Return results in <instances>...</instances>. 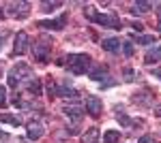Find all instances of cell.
I'll return each mask as SVG.
<instances>
[{
  "mask_svg": "<svg viewBox=\"0 0 161 143\" xmlns=\"http://www.w3.org/2000/svg\"><path fill=\"white\" fill-rule=\"evenodd\" d=\"M86 17L90 22H95V24L103 26V28H114V30H120L123 24H120V19L116 17V15H103V13H95L92 7H86Z\"/></svg>",
  "mask_w": 161,
  "mask_h": 143,
  "instance_id": "obj_1",
  "label": "cell"
},
{
  "mask_svg": "<svg viewBox=\"0 0 161 143\" xmlns=\"http://www.w3.org/2000/svg\"><path fill=\"white\" fill-rule=\"evenodd\" d=\"M52 38L47 36H39L37 41L32 43V56L37 60L39 64H45V62H50V56H52Z\"/></svg>",
  "mask_w": 161,
  "mask_h": 143,
  "instance_id": "obj_2",
  "label": "cell"
},
{
  "mask_svg": "<svg viewBox=\"0 0 161 143\" xmlns=\"http://www.w3.org/2000/svg\"><path fill=\"white\" fill-rule=\"evenodd\" d=\"M67 69H69V73H73V75H84L90 69V56H86V54H69Z\"/></svg>",
  "mask_w": 161,
  "mask_h": 143,
  "instance_id": "obj_3",
  "label": "cell"
},
{
  "mask_svg": "<svg viewBox=\"0 0 161 143\" xmlns=\"http://www.w3.org/2000/svg\"><path fill=\"white\" fill-rule=\"evenodd\" d=\"M30 77H32L30 66L24 64V62H19L17 66H13L11 71H9V88H17L24 79H30Z\"/></svg>",
  "mask_w": 161,
  "mask_h": 143,
  "instance_id": "obj_4",
  "label": "cell"
},
{
  "mask_svg": "<svg viewBox=\"0 0 161 143\" xmlns=\"http://www.w3.org/2000/svg\"><path fill=\"white\" fill-rule=\"evenodd\" d=\"M7 15H11V17H15V19H26L28 15H30V4L28 2H9L7 7Z\"/></svg>",
  "mask_w": 161,
  "mask_h": 143,
  "instance_id": "obj_5",
  "label": "cell"
},
{
  "mask_svg": "<svg viewBox=\"0 0 161 143\" xmlns=\"http://www.w3.org/2000/svg\"><path fill=\"white\" fill-rule=\"evenodd\" d=\"M28 32L24 30H19L17 34H15V43H13V54L15 56H24L26 51H28Z\"/></svg>",
  "mask_w": 161,
  "mask_h": 143,
  "instance_id": "obj_6",
  "label": "cell"
},
{
  "mask_svg": "<svg viewBox=\"0 0 161 143\" xmlns=\"http://www.w3.org/2000/svg\"><path fill=\"white\" fill-rule=\"evenodd\" d=\"M67 19H69V15L67 13H62L58 19H43V22H39V28H43V30H62L64 28V24H67Z\"/></svg>",
  "mask_w": 161,
  "mask_h": 143,
  "instance_id": "obj_7",
  "label": "cell"
},
{
  "mask_svg": "<svg viewBox=\"0 0 161 143\" xmlns=\"http://www.w3.org/2000/svg\"><path fill=\"white\" fill-rule=\"evenodd\" d=\"M86 111H88V115H92V118H99V115H101V111H103V103H101L99 96H95V94L86 96Z\"/></svg>",
  "mask_w": 161,
  "mask_h": 143,
  "instance_id": "obj_8",
  "label": "cell"
},
{
  "mask_svg": "<svg viewBox=\"0 0 161 143\" xmlns=\"http://www.w3.org/2000/svg\"><path fill=\"white\" fill-rule=\"evenodd\" d=\"M24 88H26V94H30V96H41V94H43V84H41L39 77H30V79H26Z\"/></svg>",
  "mask_w": 161,
  "mask_h": 143,
  "instance_id": "obj_9",
  "label": "cell"
},
{
  "mask_svg": "<svg viewBox=\"0 0 161 143\" xmlns=\"http://www.w3.org/2000/svg\"><path fill=\"white\" fill-rule=\"evenodd\" d=\"M26 135H28V139H30V141H39V139L45 135V128H43V124H41V122H30V124H28V128H26Z\"/></svg>",
  "mask_w": 161,
  "mask_h": 143,
  "instance_id": "obj_10",
  "label": "cell"
},
{
  "mask_svg": "<svg viewBox=\"0 0 161 143\" xmlns=\"http://www.w3.org/2000/svg\"><path fill=\"white\" fill-rule=\"evenodd\" d=\"M62 111H64V115H67V118H71L73 122H80V120L84 118V109L80 107V105H64Z\"/></svg>",
  "mask_w": 161,
  "mask_h": 143,
  "instance_id": "obj_11",
  "label": "cell"
},
{
  "mask_svg": "<svg viewBox=\"0 0 161 143\" xmlns=\"http://www.w3.org/2000/svg\"><path fill=\"white\" fill-rule=\"evenodd\" d=\"M90 79H95V81H103L105 77H108V66H103V64H97L95 69H90Z\"/></svg>",
  "mask_w": 161,
  "mask_h": 143,
  "instance_id": "obj_12",
  "label": "cell"
},
{
  "mask_svg": "<svg viewBox=\"0 0 161 143\" xmlns=\"http://www.w3.org/2000/svg\"><path fill=\"white\" fill-rule=\"evenodd\" d=\"M101 47L105 49V51H110V54H116V51L120 49V41H118V38H114V36H110V38H103Z\"/></svg>",
  "mask_w": 161,
  "mask_h": 143,
  "instance_id": "obj_13",
  "label": "cell"
},
{
  "mask_svg": "<svg viewBox=\"0 0 161 143\" xmlns=\"http://www.w3.org/2000/svg\"><path fill=\"white\" fill-rule=\"evenodd\" d=\"M80 94L75 88H71L69 84H64V85H58V96H62V98H75V96Z\"/></svg>",
  "mask_w": 161,
  "mask_h": 143,
  "instance_id": "obj_14",
  "label": "cell"
},
{
  "mask_svg": "<svg viewBox=\"0 0 161 143\" xmlns=\"http://www.w3.org/2000/svg\"><path fill=\"white\" fill-rule=\"evenodd\" d=\"M99 137H101V132L97 126H90L86 130V135H84V143H99Z\"/></svg>",
  "mask_w": 161,
  "mask_h": 143,
  "instance_id": "obj_15",
  "label": "cell"
},
{
  "mask_svg": "<svg viewBox=\"0 0 161 143\" xmlns=\"http://www.w3.org/2000/svg\"><path fill=\"white\" fill-rule=\"evenodd\" d=\"M153 9V2H136L133 9H131V15H144Z\"/></svg>",
  "mask_w": 161,
  "mask_h": 143,
  "instance_id": "obj_16",
  "label": "cell"
},
{
  "mask_svg": "<svg viewBox=\"0 0 161 143\" xmlns=\"http://www.w3.org/2000/svg\"><path fill=\"white\" fill-rule=\"evenodd\" d=\"M0 122L2 124H11V126H22V118L19 115H11V113H2Z\"/></svg>",
  "mask_w": 161,
  "mask_h": 143,
  "instance_id": "obj_17",
  "label": "cell"
},
{
  "mask_svg": "<svg viewBox=\"0 0 161 143\" xmlns=\"http://www.w3.org/2000/svg\"><path fill=\"white\" fill-rule=\"evenodd\" d=\"M159 60H161V45L155 47V49H150L148 54H146V58H144V62H146V64H155V62H159Z\"/></svg>",
  "mask_w": 161,
  "mask_h": 143,
  "instance_id": "obj_18",
  "label": "cell"
},
{
  "mask_svg": "<svg viewBox=\"0 0 161 143\" xmlns=\"http://www.w3.org/2000/svg\"><path fill=\"white\" fill-rule=\"evenodd\" d=\"M120 141V132L118 130H105L103 132V143H118Z\"/></svg>",
  "mask_w": 161,
  "mask_h": 143,
  "instance_id": "obj_19",
  "label": "cell"
},
{
  "mask_svg": "<svg viewBox=\"0 0 161 143\" xmlns=\"http://www.w3.org/2000/svg\"><path fill=\"white\" fill-rule=\"evenodd\" d=\"M140 45H150V43H157V36L155 34H136L133 36Z\"/></svg>",
  "mask_w": 161,
  "mask_h": 143,
  "instance_id": "obj_20",
  "label": "cell"
},
{
  "mask_svg": "<svg viewBox=\"0 0 161 143\" xmlns=\"http://www.w3.org/2000/svg\"><path fill=\"white\" fill-rule=\"evenodd\" d=\"M58 7H62V2H58V0H54V2H41V11H45V13H50L54 11V9H58Z\"/></svg>",
  "mask_w": 161,
  "mask_h": 143,
  "instance_id": "obj_21",
  "label": "cell"
},
{
  "mask_svg": "<svg viewBox=\"0 0 161 143\" xmlns=\"http://www.w3.org/2000/svg\"><path fill=\"white\" fill-rule=\"evenodd\" d=\"M116 120H118L123 126H131V124H133V120H129V115L125 113L123 109H118V113H116Z\"/></svg>",
  "mask_w": 161,
  "mask_h": 143,
  "instance_id": "obj_22",
  "label": "cell"
},
{
  "mask_svg": "<svg viewBox=\"0 0 161 143\" xmlns=\"http://www.w3.org/2000/svg\"><path fill=\"white\" fill-rule=\"evenodd\" d=\"M120 47H123V54L127 56V58H131V56L136 54V49H133V43H131V41H125V43H120Z\"/></svg>",
  "mask_w": 161,
  "mask_h": 143,
  "instance_id": "obj_23",
  "label": "cell"
},
{
  "mask_svg": "<svg viewBox=\"0 0 161 143\" xmlns=\"http://www.w3.org/2000/svg\"><path fill=\"white\" fill-rule=\"evenodd\" d=\"M47 96H50V98H54V96H58V85L54 84V81H47Z\"/></svg>",
  "mask_w": 161,
  "mask_h": 143,
  "instance_id": "obj_24",
  "label": "cell"
},
{
  "mask_svg": "<svg viewBox=\"0 0 161 143\" xmlns=\"http://www.w3.org/2000/svg\"><path fill=\"white\" fill-rule=\"evenodd\" d=\"M125 81H127V84H131V81H136V71H133V69H125Z\"/></svg>",
  "mask_w": 161,
  "mask_h": 143,
  "instance_id": "obj_25",
  "label": "cell"
},
{
  "mask_svg": "<svg viewBox=\"0 0 161 143\" xmlns=\"http://www.w3.org/2000/svg\"><path fill=\"white\" fill-rule=\"evenodd\" d=\"M0 107H7V88L0 85Z\"/></svg>",
  "mask_w": 161,
  "mask_h": 143,
  "instance_id": "obj_26",
  "label": "cell"
},
{
  "mask_svg": "<svg viewBox=\"0 0 161 143\" xmlns=\"http://www.w3.org/2000/svg\"><path fill=\"white\" fill-rule=\"evenodd\" d=\"M131 28H133V32L140 34V32L144 30V24H142V22H131Z\"/></svg>",
  "mask_w": 161,
  "mask_h": 143,
  "instance_id": "obj_27",
  "label": "cell"
},
{
  "mask_svg": "<svg viewBox=\"0 0 161 143\" xmlns=\"http://www.w3.org/2000/svg\"><path fill=\"white\" fill-rule=\"evenodd\" d=\"M137 143H155V137H153V135H144V137H140Z\"/></svg>",
  "mask_w": 161,
  "mask_h": 143,
  "instance_id": "obj_28",
  "label": "cell"
},
{
  "mask_svg": "<svg viewBox=\"0 0 161 143\" xmlns=\"http://www.w3.org/2000/svg\"><path fill=\"white\" fill-rule=\"evenodd\" d=\"M13 105H15V107H26V103L22 100V96H19V94L13 98Z\"/></svg>",
  "mask_w": 161,
  "mask_h": 143,
  "instance_id": "obj_29",
  "label": "cell"
},
{
  "mask_svg": "<svg viewBox=\"0 0 161 143\" xmlns=\"http://www.w3.org/2000/svg\"><path fill=\"white\" fill-rule=\"evenodd\" d=\"M7 36H9V32H2V34H0V51H2V47H4V41H7Z\"/></svg>",
  "mask_w": 161,
  "mask_h": 143,
  "instance_id": "obj_30",
  "label": "cell"
},
{
  "mask_svg": "<svg viewBox=\"0 0 161 143\" xmlns=\"http://www.w3.org/2000/svg\"><path fill=\"white\" fill-rule=\"evenodd\" d=\"M153 77H157L161 81V69H153Z\"/></svg>",
  "mask_w": 161,
  "mask_h": 143,
  "instance_id": "obj_31",
  "label": "cell"
},
{
  "mask_svg": "<svg viewBox=\"0 0 161 143\" xmlns=\"http://www.w3.org/2000/svg\"><path fill=\"white\" fill-rule=\"evenodd\" d=\"M77 132H80V130H77L75 126H71V128H67V135H77Z\"/></svg>",
  "mask_w": 161,
  "mask_h": 143,
  "instance_id": "obj_32",
  "label": "cell"
},
{
  "mask_svg": "<svg viewBox=\"0 0 161 143\" xmlns=\"http://www.w3.org/2000/svg\"><path fill=\"white\" fill-rule=\"evenodd\" d=\"M0 139H9V135H7L4 130H2V128H0Z\"/></svg>",
  "mask_w": 161,
  "mask_h": 143,
  "instance_id": "obj_33",
  "label": "cell"
},
{
  "mask_svg": "<svg viewBox=\"0 0 161 143\" xmlns=\"http://www.w3.org/2000/svg\"><path fill=\"white\" fill-rule=\"evenodd\" d=\"M155 115H159V118H161V107H157V109H155Z\"/></svg>",
  "mask_w": 161,
  "mask_h": 143,
  "instance_id": "obj_34",
  "label": "cell"
},
{
  "mask_svg": "<svg viewBox=\"0 0 161 143\" xmlns=\"http://www.w3.org/2000/svg\"><path fill=\"white\" fill-rule=\"evenodd\" d=\"M2 17H4V9L0 7V19H2Z\"/></svg>",
  "mask_w": 161,
  "mask_h": 143,
  "instance_id": "obj_35",
  "label": "cell"
},
{
  "mask_svg": "<svg viewBox=\"0 0 161 143\" xmlns=\"http://www.w3.org/2000/svg\"><path fill=\"white\" fill-rule=\"evenodd\" d=\"M159 30H161V22H159Z\"/></svg>",
  "mask_w": 161,
  "mask_h": 143,
  "instance_id": "obj_36",
  "label": "cell"
}]
</instances>
